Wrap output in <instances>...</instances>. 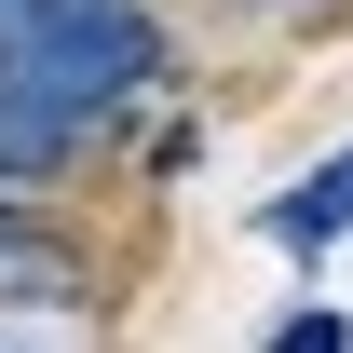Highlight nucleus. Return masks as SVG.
I'll list each match as a JSON object with an SVG mask.
<instances>
[{"label":"nucleus","mask_w":353,"mask_h":353,"mask_svg":"<svg viewBox=\"0 0 353 353\" xmlns=\"http://www.w3.org/2000/svg\"><path fill=\"white\" fill-rule=\"evenodd\" d=\"M0 82L95 136L109 109H136L163 82V28L136 0H28V14H0Z\"/></svg>","instance_id":"nucleus-1"},{"label":"nucleus","mask_w":353,"mask_h":353,"mask_svg":"<svg viewBox=\"0 0 353 353\" xmlns=\"http://www.w3.org/2000/svg\"><path fill=\"white\" fill-rule=\"evenodd\" d=\"M259 231H272V245H299V259H312V245H340V231H353V150H340V163H312Z\"/></svg>","instance_id":"nucleus-2"},{"label":"nucleus","mask_w":353,"mask_h":353,"mask_svg":"<svg viewBox=\"0 0 353 353\" xmlns=\"http://www.w3.org/2000/svg\"><path fill=\"white\" fill-rule=\"evenodd\" d=\"M68 150H82V123H54L41 95H14V82H0V190H14V176H54Z\"/></svg>","instance_id":"nucleus-3"},{"label":"nucleus","mask_w":353,"mask_h":353,"mask_svg":"<svg viewBox=\"0 0 353 353\" xmlns=\"http://www.w3.org/2000/svg\"><path fill=\"white\" fill-rule=\"evenodd\" d=\"M272 353H353V326H340V312H299V326H285Z\"/></svg>","instance_id":"nucleus-4"},{"label":"nucleus","mask_w":353,"mask_h":353,"mask_svg":"<svg viewBox=\"0 0 353 353\" xmlns=\"http://www.w3.org/2000/svg\"><path fill=\"white\" fill-rule=\"evenodd\" d=\"M259 14H299V0H259Z\"/></svg>","instance_id":"nucleus-5"},{"label":"nucleus","mask_w":353,"mask_h":353,"mask_svg":"<svg viewBox=\"0 0 353 353\" xmlns=\"http://www.w3.org/2000/svg\"><path fill=\"white\" fill-rule=\"evenodd\" d=\"M0 14H28V0H0Z\"/></svg>","instance_id":"nucleus-6"}]
</instances>
